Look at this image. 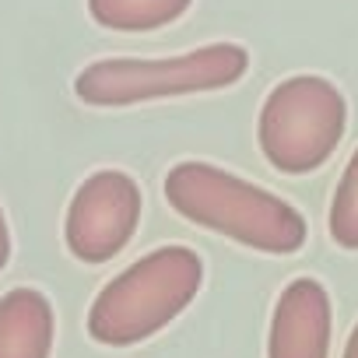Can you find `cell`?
Masks as SVG:
<instances>
[{"label": "cell", "instance_id": "6da1fadb", "mask_svg": "<svg viewBox=\"0 0 358 358\" xmlns=\"http://www.w3.org/2000/svg\"><path fill=\"white\" fill-rule=\"evenodd\" d=\"M165 201L179 218L257 253L288 257L302 250L309 236L299 208L208 162L172 165L165 176Z\"/></svg>", "mask_w": 358, "mask_h": 358}, {"label": "cell", "instance_id": "7a4b0ae2", "mask_svg": "<svg viewBox=\"0 0 358 358\" xmlns=\"http://www.w3.org/2000/svg\"><path fill=\"white\" fill-rule=\"evenodd\" d=\"M204 285V260L190 246H158L120 271L88 309V334L106 348L155 337L183 313Z\"/></svg>", "mask_w": 358, "mask_h": 358}, {"label": "cell", "instance_id": "3957f363", "mask_svg": "<svg viewBox=\"0 0 358 358\" xmlns=\"http://www.w3.org/2000/svg\"><path fill=\"white\" fill-rule=\"evenodd\" d=\"M250 67V53L236 43H215L165 60H95L74 78V95L88 106L120 109L151 99L218 92L236 85Z\"/></svg>", "mask_w": 358, "mask_h": 358}, {"label": "cell", "instance_id": "277c9868", "mask_svg": "<svg viewBox=\"0 0 358 358\" xmlns=\"http://www.w3.org/2000/svg\"><path fill=\"white\" fill-rule=\"evenodd\" d=\"M348 102L320 74H295L271 88L260 109L257 141L264 158L285 176L316 172L341 144Z\"/></svg>", "mask_w": 358, "mask_h": 358}, {"label": "cell", "instance_id": "5b68a950", "mask_svg": "<svg viewBox=\"0 0 358 358\" xmlns=\"http://www.w3.org/2000/svg\"><path fill=\"white\" fill-rule=\"evenodd\" d=\"M141 187L137 179L120 169L92 172L74 190L64 239L74 260L81 264H106L113 260L137 232L141 222Z\"/></svg>", "mask_w": 358, "mask_h": 358}, {"label": "cell", "instance_id": "8992f818", "mask_svg": "<svg viewBox=\"0 0 358 358\" xmlns=\"http://www.w3.org/2000/svg\"><path fill=\"white\" fill-rule=\"evenodd\" d=\"M330 295L316 278H295L274 306L267 358H327L330 355Z\"/></svg>", "mask_w": 358, "mask_h": 358}, {"label": "cell", "instance_id": "52a82bcc", "mask_svg": "<svg viewBox=\"0 0 358 358\" xmlns=\"http://www.w3.org/2000/svg\"><path fill=\"white\" fill-rule=\"evenodd\" d=\"M53 337V302L39 288H11L0 295V358H50Z\"/></svg>", "mask_w": 358, "mask_h": 358}, {"label": "cell", "instance_id": "ba28073f", "mask_svg": "<svg viewBox=\"0 0 358 358\" xmlns=\"http://www.w3.org/2000/svg\"><path fill=\"white\" fill-rule=\"evenodd\" d=\"M194 0H88V11L113 32H155L179 22Z\"/></svg>", "mask_w": 358, "mask_h": 358}, {"label": "cell", "instance_id": "9c48e42d", "mask_svg": "<svg viewBox=\"0 0 358 358\" xmlns=\"http://www.w3.org/2000/svg\"><path fill=\"white\" fill-rule=\"evenodd\" d=\"M327 229H330V239L341 250L358 253V148H355V155L348 158V165L337 179Z\"/></svg>", "mask_w": 358, "mask_h": 358}, {"label": "cell", "instance_id": "30bf717a", "mask_svg": "<svg viewBox=\"0 0 358 358\" xmlns=\"http://www.w3.org/2000/svg\"><path fill=\"white\" fill-rule=\"evenodd\" d=\"M11 260V232H8V218H4V208H0V271L8 267Z\"/></svg>", "mask_w": 358, "mask_h": 358}, {"label": "cell", "instance_id": "8fae6325", "mask_svg": "<svg viewBox=\"0 0 358 358\" xmlns=\"http://www.w3.org/2000/svg\"><path fill=\"white\" fill-rule=\"evenodd\" d=\"M341 358H358V323H355V330L348 334V344H344V355Z\"/></svg>", "mask_w": 358, "mask_h": 358}]
</instances>
